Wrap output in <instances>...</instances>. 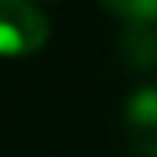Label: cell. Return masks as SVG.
<instances>
[{"instance_id":"1","label":"cell","mask_w":157,"mask_h":157,"mask_svg":"<svg viewBox=\"0 0 157 157\" xmlns=\"http://www.w3.org/2000/svg\"><path fill=\"white\" fill-rule=\"evenodd\" d=\"M48 42V19L32 0H0V55L26 58Z\"/></svg>"},{"instance_id":"3","label":"cell","mask_w":157,"mask_h":157,"mask_svg":"<svg viewBox=\"0 0 157 157\" xmlns=\"http://www.w3.org/2000/svg\"><path fill=\"white\" fill-rule=\"evenodd\" d=\"M116 52L135 71H157V26H125L119 32Z\"/></svg>"},{"instance_id":"2","label":"cell","mask_w":157,"mask_h":157,"mask_svg":"<svg viewBox=\"0 0 157 157\" xmlns=\"http://www.w3.org/2000/svg\"><path fill=\"white\" fill-rule=\"evenodd\" d=\"M125 141L138 157H157V87H138L125 103Z\"/></svg>"},{"instance_id":"4","label":"cell","mask_w":157,"mask_h":157,"mask_svg":"<svg viewBox=\"0 0 157 157\" xmlns=\"http://www.w3.org/2000/svg\"><path fill=\"white\" fill-rule=\"evenodd\" d=\"M99 3L128 26H157V0H99Z\"/></svg>"}]
</instances>
